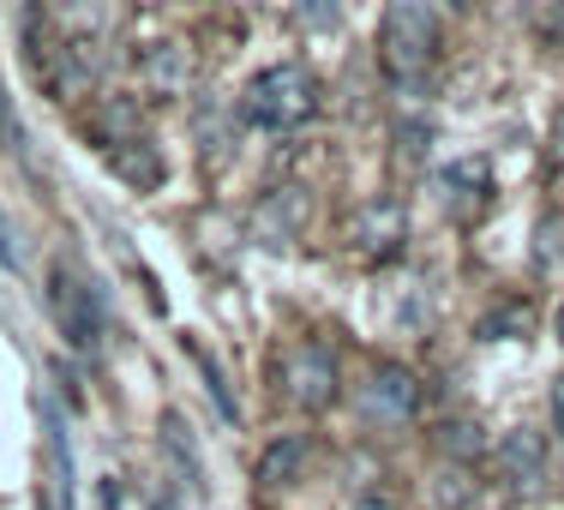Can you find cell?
Returning a JSON list of instances; mask_svg holds the SVG:
<instances>
[{
	"instance_id": "2e32d148",
	"label": "cell",
	"mask_w": 564,
	"mask_h": 510,
	"mask_svg": "<svg viewBox=\"0 0 564 510\" xmlns=\"http://www.w3.org/2000/svg\"><path fill=\"white\" fill-rule=\"evenodd\" d=\"M433 445L451 456V463H463V468H475L480 456H492V445H487V426L480 421H445L433 433Z\"/></svg>"
},
{
	"instance_id": "cb8c5ba5",
	"label": "cell",
	"mask_w": 564,
	"mask_h": 510,
	"mask_svg": "<svg viewBox=\"0 0 564 510\" xmlns=\"http://www.w3.org/2000/svg\"><path fill=\"white\" fill-rule=\"evenodd\" d=\"M558 343H564V313H558Z\"/></svg>"
},
{
	"instance_id": "5b68a950",
	"label": "cell",
	"mask_w": 564,
	"mask_h": 510,
	"mask_svg": "<svg viewBox=\"0 0 564 510\" xmlns=\"http://www.w3.org/2000/svg\"><path fill=\"white\" fill-rule=\"evenodd\" d=\"M421 414V379L397 360H379L360 384V421L379 426V433H397V426H414Z\"/></svg>"
},
{
	"instance_id": "277c9868",
	"label": "cell",
	"mask_w": 564,
	"mask_h": 510,
	"mask_svg": "<svg viewBox=\"0 0 564 510\" xmlns=\"http://www.w3.org/2000/svg\"><path fill=\"white\" fill-rule=\"evenodd\" d=\"M48 318H55L66 348H78V355L102 343V301H97V289H90V276L66 259L48 264Z\"/></svg>"
},
{
	"instance_id": "9a60e30c",
	"label": "cell",
	"mask_w": 564,
	"mask_h": 510,
	"mask_svg": "<svg viewBox=\"0 0 564 510\" xmlns=\"http://www.w3.org/2000/svg\"><path fill=\"white\" fill-rule=\"evenodd\" d=\"M438 186L451 193V205H487V193H492L487 156H463V163H451L445 174H438Z\"/></svg>"
},
{
	"instance_id": "d6986e66",
	"label": "cell",
	"mask_w": 564,
	"mask_h": 510,
	"mask_svg": "<svg viewBox=\"0 0 564 510\" xmlns=\"http://www.w3.org/2000/svg\"><path fill=\"white\" fill-rule=\"evenodd\" d=\"M294 19H301L306 31H330V24H337V0H301Z\"/></svg>"
},
{
	"instance_id": "5bb4252c",
	"label": "cell",
	"mask_w": 564,
	"mask_h": 510,
	"mask_svg": "<svg viewBox=\"0 0 564 510\" xmlns=\"http://www.w3.org/2000/svg\"><path fill=\"white\" fill-rule=\"evenodd\" d=\"M109 169L132 186V193H156V186L169 181V169H163V156H156L151 139H132V144H120V151H109Z\"/></svg>"
},
{
	"instance_id": "ac0fdd59",
	"label": "cell",
	"mask_w": 564,
	"mask_h": 510,
	"mask_svg": "<svg viewBox=\"0 0 564 510\" xmlns=\"http://www.w3.org/2000/svg\"><path fill=\"white\" fill-rule=\"evenodd\" d=\"M181 348H186V360H193V367L205 372V391H210V402L223 409V421H240L235 397H228V384H223V367H217V360H210V355H205V348H198L193 337H181Z\"/></svg>"
},
{
	"instance_id": "e0dca14e",
	"label": "cell",
	"mask_w": 564,
	"mask_h": 510,
	"mask_svg": "<svg viewBox=\"0 0 564 510\" xmlns=\"http://www.w3.org/2000/svg\"><path fill=\"white\" fill-rule=\"evenodd\" d=\"M534 325V306L529 301H505L492 306L487 318H480V343H505V337H522V330Z\"/></svg>"
},
{
	"instance_id": "30bf717a",
	"label": "cell",
	"mask_w": 564,
	"mask_h": 510,
	"mask_svg": "<svg viewBox=\"0 0 564 510\" xmlns=\"http://www.w3.org/2000/svg\"><path fill=\"white\" fill-rule=\"evenodd\" d=\"M163 463H169V487L186 492V499H198L205 492V463H198V445H193V426L181 421V414H163Z\"/></svg>"
},
{
	"instance_id": "7c38bea8",
	"label": "cell",
	"mask_w": 564,
	"mask_h": 510,
	"mask_svg": "<svg viewBox=\"0 0 564 510\" xmlns=\"http://www.w3.org/2000/svg\"><path fill=\"white\" fill-rule=\"evenodd\" d=\"M139 78H144V90H156V97H181V90L193 85V55H186L181 43H156V48H144Z\"/></svg>"
},
{
	"instance_id": "7a4b0ae2",
	"label": "cell",
	"mask_w": 564,
	"mask_h": 510,
	"mask_svg": "<svg viewBox=\"0 0 564 510\" xmlns=\"http://www.w3.org/2000/svg\"><path fill=\"white\" fill-rule=\"evenodd\" d=\"M325 97H318V78L301 61H276L240 90V120L259 132H301L306 120H318Z\"/></svg>"
},
{
	"instance_id": "603a6c76",
	"label": "cell",
	"mask_w": 564,
	"mask_h": 510,
	"mask_svg": "<svg viewBox=\"0 0 564 510\" xmlns=\"http://www.w3.org/2000/svg\"><path fill=\"white\" fill-rule=\"evenodd\" d=\"M445 7H456V12H463V7H475V0H445Z\"/></svg>"
},
{
	"instance_id": "3957f363",
	"label": "cell",
	"mask_w": 564,
	"mask_h": 510,
	"mask_svg": "<svg viewBox=\"0 0 564 510\" xmlns=\"http://www.w3.org/2000/svg\"><path fill=\"white\" fill-rule=\"evenodd\" d=\"M337 391H343V360L325 337H301V343L282 348V360H276V397L282 402H294L301 414H318L337 402Z\"/></svg>"
},
{
	"instance_id": "ba28073f",
	"label": "cell",
	"mask_w": 564,
	"mask_h": 510,
	"mask_svg": "<svg viewBox=\"0 0 564 510\" xmlns=\"http://www.w3.org/2000/svg\"><path fill=\"white\" fill-rule=\"evenodd\" d=\"M348 240H355L360 259L391 264L402 252V240H409V210H402L397 198H367V205L348 217Z\"/></svg>"
},
{
	"instance_id": "8992f818",
	"label": "cell",
	"mask_w": 564,
	"mask_h": 510,
	"mask_svg": "<svg viewBox=\"0 0 564 510\" xmlns=\"http://www.w3.org/2000/svg\"><path fill=\"white\" fill-rule=\"evenodd\" d=\"M492 468H499V480L510 492H541L546 475H553V445L534 426H510L499 445H492Z\"/></svg>"
},
{
	"instance_id": "4fadbf2b",
	"label": "cell",
	"mask_w": 564,
	"mask_h": 510,
	"mask_svg": "<svg viewBox=\"0 0 564 510\" xmlns=\"http://www.w3.org/2000/svg\"><path fill=\"white\" fill-rule=\"evenodd\" d=\"M90 132H97L102 151H120V144L144 139V115L132 97H97V109H90Z\"/></svg>"
},
{
	"instance_id": "7402d4cb",
	"label": "cell",
	"mask_w": 564,
	"mask_h": 510,
	"mask_svg": "<svg viewBox=\"0 0 564 510\" xmlns=\"http://www.w3.org/2000/svg\"><path fill=\"white\" fill-rule=\"evenodd\" d=\"M348 510H397V504H391V499H379V492H360V499L348 504Z\"/></svg>"
},
{
	"instance_id": "9c48e42d",
	"label": "cell",
	"mask_w": 564,
	"mask_h": 510,
	"mask_svg": "<svg viewBox=\"0 0 564 510\" xmlns=\"http://www.w3.org/2000/svg\"><path fill=\"white\" fill-rule=\"evenodd\" d=\"M36 510H73V445L55 397L43 402V468H36Z\"/></svg>"
},
{
	"instance_id": "6da1fadb",
	"label": "cell",
	"mask_w": 564,
	"mask_h": 510,
	"mask_svg": "<svg viewBox=\"0 0 564 510\" xmlns=\"http://www.w3.org/2000/svg\"><path fill=\"white\" fill-rule=\"evenodd\" d=\"M438 12L433 0H391L379 24V73L397 97H421L433 85V66H438Z\"/></svg>"
},
{
	"instance_id": "8fae6325",
	"label": "cell",
	"mask_w": 564,
	"mask_h": 510,
	"mask_svg": "<svg viewBox=\"0 0 564 510\" xmlns=\"http://www.w3.org/2000/svg\"><path fill=\"white\" fill-rule=\"evenodd\" d=\"M306 463H313V438L306 433H282L259 456V487H301Z\"/></svg>"
},
{
	"instance_id": "52a82bcc",
	"label": "cell",
	"mask_w": 564,
	"mask_h": 510,
	"mask_svg": "<svg viewBox=\"0 0 564 510\" xmlns=\"http://www.w3.org/2000/svg\"><path fill=\"white\" fill-rule=\"evenodd\" d=\"M306 223H313V193L306 186H271V193L252 205V240L259 247H294V240L306 235Z\"/></svg>"
},
{
	"instance_id": "ffe728a7",
	"label": "cell",
	"mask_w": 564,
	"mask_h": 510,
	"mask_svg": "<svg viewBox=\"0 0 564 510\" xmlns=\"http://www.w3.org/2000/svg\"><path fill=\"white\" fill-rule=\"evenodd\" d=\"M546 163L564 174V102H558V115H553V132H546Z\"/></svg>"
},
{
	"instance_id": "44dd1931",
	"label": "cell",
	"mask_w": 564,
	"mask_h": 510,
	"mask_svg": "<svg viewBox=\"0 0 564 510\" xmlns=\"http://www.w3.org/2000/svg\"><path fill=\"white\" fill-rule=\"evenodd\" d=\"M546 409H553V433H564V379L553 384V402H546Z\"/></svg>"
}]
</instances>
